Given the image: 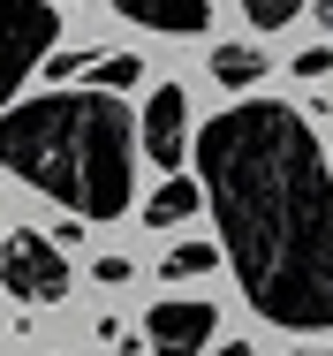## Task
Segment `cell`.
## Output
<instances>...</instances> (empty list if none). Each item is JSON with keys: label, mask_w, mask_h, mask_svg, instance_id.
Returning a JSON list of instances; mask_svg holds the SVG:
<instances>
[{"label": "cell", "mask_w": 333, "mask_h": 356, "mask_svg": "<svg viewBox=\"0 0 333 356\" xmlns=\"http://www.w3.org/2000/svg\"><path fill=\"white\" fill-rule=\"evenodd\" d=\"M197 190L220 213V250L266 326H333V167L311 122L280 99L212 114L197 144Z\"/></svg>", "instance_id": "1"}, {"label": "cell", "mask_w": 333, "mask_h": 356, "mask_svg": "<svg viewBox=\"0 0 333 356\" xmlns=\"http://www.w3.org/2000/svg\"><path fill=\"white\" fill-rule=\"evenodd\" d=\"M129 159L136 122L106 91H54L0 114V167H15L31 190L68 205L83 227L129 213Z\"/></svg>", "instance_id": "2"}, {"label": "cell", "mask_w": 333, "mask_h": 356, "mask_svg": "<svg viewBox=\"0 0 333 356\" xmlns=\"http://www.w3.org/2000/svg\"><path fill=\"white\" fill-rule=\"evenodd\" d=\"M54 38H61V15L46 0H0V114H8L15 83L54 54Z\"/></svg>", "instance_id": "3"}, {"label": "cell", "mask_w": 333, "mask_h": 356, "mask_svg": "<svg viewBox=\"0 0 333 356\" xmlns=\"http://www.w3.org/2000/svg\"><path fill=\"white\" fill-rule=\"evenodd\" d=\"M0 281H8L15 303H61L68 296V266H61V250H54L38 227H15V235L0 243Z\"/></svg>", "instance_id": "4"}, {"label": "cell", "mask_w": 333, "mask_h": 356, "mask_svg": "<svg viewBox=\"0 0 333 356\" xmlns=\"http://www.w3.org/2000/svg\"><path fill=\"white\" fill-rule=\"evenodd\" d=\"M136 144H144L167 175L190 159V99H182V83H159V91H152V106H144V122H136Z\"/></svg>", "instance_id": "5"}, {"label": "cell", "mask_w": 333, "mask_h": 356, "mask_svg": "<svg viewBox=\"0 0 333 356\" xmlns=\"http://www.w3.org/2000/svg\"><path fill=\"white\" fill-rule=\"evenodd\" d=\"M212 334H220V311L212 303H152V318H144L152 356H204Z\"/></svg>", "instance_id": "6"}, {"label": "cell", "mask_w": 333, "mask_h": 356, "mask_svg": "<svg viewBox=\"0 0 333 356\" xmlns=\"http://www.w3.org/2000/svg\"><path fill=\"white\" fill-rule=\"evenodd\" d=\"M129 23H144V31H167V38H197L204 23V0H114Z\"/></svg>", "instance_id": "7"}, {"label": "cell", "mask_w": 333, "mask_h": 356, "mask_svg": "<svg viewBox=\"0 0 333 356\" xmlns=\"http://www.w3.org/2000/svg\"><path fill=\"white\" fill-rule=\"evenodd\" d=\"M190 213H204V190L190 182V175H167V182L152 190V205H144V227L159 235V227H182Z\"/></svg>", "instance_id": "8"}, {"label": "cell", "mask_w": 333, "mask_h": 356, "mask_svg": "<svg viewBox=\"0 0 333 356\" xmlns=\"http://www.w3.org/2000/svg\"><path fill=\"white\" fill-rule=\"evenodd\" d=\"M258 76H266L258 46H212V83H258Z\"/></svg>", "instance_id": "9"}, {"label": "cell", "mask_w": 333, "mask_h": 356, "mask_svg": "<svg viewBox=\"0 0 333 356\" xmlns=\"http://www.w3.org/2000/svg\"><path fill=\"white\" fill-rule=\"evenodd\" d=\"M212 266H220V250H212V243H182V250H167V258H159V273H167V281H197V273H212Z\"/></svg>", "instance_id": "10"}, {"label": "cell", "mask_w": 333, "mask_h": 356, "mask_svg": "<svg viewBox=\"0 0 333 356\" xmlns=\"http://www.w3.org/2000/svg\"><path fill=\"white\" fill-rule=\"evenodd\" d=\"M243 15H250L258 31H280V23H295V15H303V0H243Z\"/></svg>", "instance_id": "11"}, {"label": "cell", "mask_w": 333, "mask_h": 356, "mask_svg": "<svg viewBox=\"0 0 333 356\" xmlns=\"http://www.w3.org/2000/svg\"><path fill=\"white\" fill-rule=\"evenodd\" d=\"M99 83H106V99H114V91H122V83H136V76H144V61H136V54H106V61H99Z\"/></svg>", "instance_id": "12"}, {"label": "cell", "mask_w": 333, "mask_h": 356, "mask_svg": "<svg viewBox=\"0 0 333 356\" xmlns=\"http://www.w3.org/2000/svg\"><path fill=\"white\" fill-rule=\"evenodd\" d=\"M295 76H333V54L326 46H303V54H295Z\"/></svg>", "instance_id": "13"}, {"label": "cell", "mask_w": 333, "mask_h": 356, "mask_svg": "<svg viewBox=\"0 0 333 356\" xmlns=\"http://www.w3.org/2000/svg\"><path fill=\"white\" fill-rule=\"evenodd\" d=\"M83 69H99V54H54V76H83Z\"/></svg>", "instance_id": "14"}, {"label": "cell", "mask_w": 333, "mask_h": 356, "mask_svg": "<svg viewBox=\"0 0 333 356\" xmlns=\"http://www.w3.org/2000/svg\"><path fill=\"white\" fill-rule=\"evenodd\" d=\"M212 356H250V341H220V349H212Z\"/></svg>", "instance_id": "15"}, {"label": "cell", "mask_w": 333, "mask_h": 356, "mask_svg": "<svg viewBox=\"0 0 333 356\" xmlns=\"http://www.w3.org/2000/svg\"><path fill=\"white\" fill-rule=\"evenodd\" d=\"M318 23H326V31H333V0H318Z\"/></svg>", "instance_id": "16"}, {"label": "cell", "mask_w": 333, "mask_h": 356, "mask_svg": "<svg viewBox=\"0 0 333 356\" xmlns=\"http://www.w3.org/2000/svg\"><path fill=\"white\" fill-rule=\"evenodd\" d=\"M303 356H318V349H303Z\"/></svg>", "instance_id": "17"}]
</instances>
